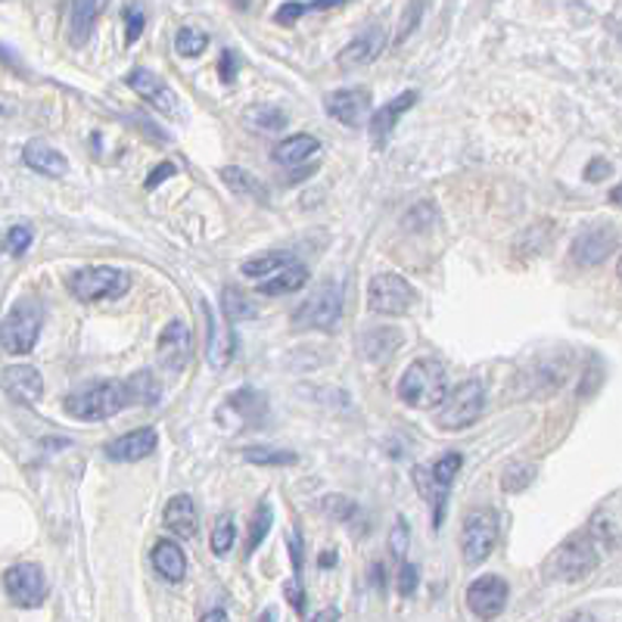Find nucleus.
Instances as JSON below:
<instances>
[{"label": "nucleus", "mask_w": 622, "mask_h": 622, "mask_svg": "<svg viewBox=\"0 0 622 622\" xmlns=\"http://www.w3.org/2000/svg\"><path fill=\"white\" fill-rule=\"evenodd\" d=\"M485 408V389L483 383L464 380L461 386H454L449 396L439 401L436 411V423L439 430H467L476 423V417L483 415Z\"/></svg>", "instance_id": "7"}, {"label": "nucleus", "mask_w": 622, "mask_h": 622, "mask_svg": "<svg viewBox=\"0 0 622 622\" xmlns=\"http://www.w3.org/2000/svg\"><path fill=\"white\" fill-rule=\"evenodd\" d=\"M174 47L181 56H203V51L208 47V35L206 32H200V29H193V25H184L178 37H174Z\"/></svg>", "instance_id": "37"}, {"label": "nucleus", "mask_w": 622, "mask_h": 622, "mask_svg": "<svg viewBox=\"0 0 622 622\" xmlns=\"http://www.w3.org/2000/svg\"><path fill=\"white\" fill-rule=\"evenodd\" d=\"M125 393H128V405L138 401V405H156L159 401V380H156L150 371H138L131 380H125Z\"/></svg>", "instance_id": "31"}, {"label": "nucleus", "mask_w": 622, "mask_h": 622, "mask_svg": "<svg viewBox=\"0 0 622 622\" xmlns=\"http://www.w3.org/2000/svg\"><path fill=\"white\" fill-rule=\"evenodd\" d=\"M66 415L75 420H106V417L119 415L121 408H128V393H125V380H100L90 383L85 389L72 393L63 401Z\"/></svg>", "instance_id": "4"}, {"label": "nucleus", "mask_w": 622, "mask_h": 622, "mask_svg": "<svg viewBox=\"0 0 622 622\" xmlns=\"http://www.w3.org/2000/svg\"><path fill=\"white\" fill-rule=\"evenodd\" d=\"M125 44H135L140 35H143V25H147V17H143V7L140 3H128L125 7Z\"/></svg>", "instance_id": "41"}, {"label": "nucleus", "mask_w": 622, "mask_h": 622, "mask_svg": "<svg viewBox=\"0 0 622 622\" xmlns=\"http://www.w3.org/2000/svg\"><path fill=\"white\" fill-rule=\"evenodd\" d=\"M218 75H222L225 85H234V82H237V53L234 51L222 53V60H218Z\"/></svg>", "instance_id": "47"}, {"label": "nucleus", "mask_w": 622, "mask_h": 622, "mask_svg": "<svg viewBox=\"0 0 622 622\" xmlns=\"http://www.w3.org/2000/svg\"><path fill=\"white\" fill-rule=\"evenodd\" d=\"M417 100H420L417 90H401L396 100H389V104L380 106V109L374 112V119H371V140H374L377 150H383V147L389 143L393 131H396V125L401 121V116H405L408 109H415Z\"/></svg>", "instance_id": "19"}, {"label": "nucleus", "mask_w": 622, "mask_h": 622, "mask_svg": "<svg viewBox=\"0 0 622 622\" xmlns=\"http://www.w3.org/2000/svg\"><path fill=\"white\" fill-rule=\"evenodd\" d=\"M446 396H449V377H446L442 364L430 362V358H417L408 364V371L398 380V398L417 411L439 408V401Z\"/></svg>", "instance_id": "1"}, {"label": "nucleus", "mask_w": 622, "mask_h": 622, "mask_svg": "<svg viewBox=\"0 0 622 622\" xmlns=\"http://www.w3.org/2000/svg\"><path fill=\"white\" fill-rule=\"evenodd\" d=\"M283 594H287V598H290V604H293V610L296 613H299V616H305V588H302V582H287V586H283Z\"/></svg>", "instance_id": "48"}, {"label": "nucleus", "mask_w": 622, "mask_h": 622, "mask_svg": "<svg viewBox=\"0 0 622 622\" xmlns=\"http://www.w3.org/2000/svg\"><path fill=\"white\" fill-rule=\"evenodd\" d=\"M318 138H311V135H293V138L280 140L275 150V159L280 165H302L309 156L318 153Z\"/></svg>", "instance_id": "29"}, {"label": "nucleus", "mask_w": 622, "mask_h": 622, "mask_svg": "<svg viewBox=\"0 0 622 622\" xmlns=\"http://www.w3.org/2000/svg\"><path fill=\"white\" fill-rule=\"evenodd\" d=\"M330 119H336L346 128H362L367 112H371V90L367 87H340L328 94L324 100Z\"/></svg>", "instance_id": "16"}, {"label": "nucleus", "mask_w": 622, "mask_h": 622, "mask_svg": "<svg viewBox=\"0 0 622 622\" xmlns=\"http://www.w3.org/2000/svg\"><path fill=\"white\" fill-rule=\"evenodd\" d=\"M131 277L121 268L112 265H87V268H75L66 275V290H69L78 302H100V299H119L128 293Z\"/></svg>", "instance_id": "5"}, {"label": "nucleus", "mask_w": 622, "mask_h": 622, "mask_svg": "<svg viewBox=\"0 0 622 622\" xmlns=\"http://www.w3.org/2000/svg\"><path fill=\"white\" fill-rule=\"evenodd\" d=\"M604 557V548L588 536V533H579L570 541H564L557 551L548 557L545 564V576L548 579H557V582H582L586 576L598 570Z\"/></svg>", "instance_id": "2"}, {"label": "nucleus", "mask_w": 622, "mask_h": 622, "mask_svg": "<svg viewBox=\"0 0 622 622\" xmlns=\"http://www.w3.org/2000/svg\"><path fill=\"white\" fill-rule=\"evenodd\" d=\"M309 283V268L305 265H287L283 271H277L271 280H261L259 283V296H287V293H296V290H302Z\"/></svg>", "instance_id": "26"}, {"label": "nucleus", "mask_w": 622, "mask_h": 622, "mask_svg": "<svg viewBox=\"0 0 622 622\" xmlns=\"http://www.w3.org/2000/svg\"><path fill=\"white\" fill-rule=\"evenodd\" d=\"M0 63H3V66H13V69H19V60L13 56V53L7 51L3 44H0Z\"/></svg>", "instance_id": "53"}, {"label": "nucleus", "mask_w": 622, "mask_h": 622, "mask_svg": "<svg viewBox=\"0 0 622 622\" xmlns=\"http://www.w3.org/2000/svg\"><path fill=\"white\" fill-rule=\"evenodd\" d=\"M401 346V330L398 328H371L362 333V355L371 364H386Z\"/></svg>", "instance_id": "23"}, {"label": "nucleus", "mask_w": 622, "mask_h": 622, "mask_svg": "<svg viewBox=\"0 0 622 622\" xmlns=\"http://www.w3.org/2000/svg\"><path fill=\"white\" fill-rule=\"evenodd\" d=\"M249 119L256 121L259 128L265 131H280V128H287V116L275 109V106H256V109H249Z\"/></svg>", "instance_id": "40"}, {"label": "nucleus", "mask_w": 622, "mask_h": 622, "mask_svg": "<svg viewBox=\"0 0 622 622\" xmlns=\"http://www.w3.org/2000/svg\"><path fill=\"white\" fill-rule=\"evenodd\" d=\"M533 476H536V470L529 464H511L504 470L502 489L504 492H523L526 485L533 483Z\"/></svg>", "instance_id": "39"}, {"label": "nucleus", "mask_w": 622, "mask_h": 622, "mask_svg": "<svg viewBox=\"0 0 622 622\" xmlns=\"http://www.w3.org/2000/svg\"><path fill=\"white\" fill-rule=\"evenodd\" d=\"M230 408H237L246 420H261L265 411H268V401L261 393H253V389H237L234 396L227 398Z\"/></svg>", "instance_id": "35"}, {"label": "nucleus", "mask_w": 622, "mask_h": 622, "mask_svg": "<svg viewBox=\"0 0 622 622\" xmlns=\"http://www.w3.org/2000/svg\"><path fill=\"white\" fill-rule=\"evenodd\" d=\"M22 159H25V165H29L32 172L47 174V178H63V174L69 172V159L60 153V150L47 147L44 140H32V143H25Z\"/></svg>", "instance_id": "24"}, {"label": "nucleus", "mask_w": 622, "mask_h": 622, "mask_svg": "<svg viewBox=\"0 0 622 622\" xmlns=\"http://www.w3.org/2000/svg\"><path fill=\"white\" fill-rule=\"evenodd\" d=\"M259 622H277V610H275V607H268V610H261Z\"/></svg>", "instance_id": "56"}, {"label": "nucleus", "mask_w": 622, "mask_h": 622, "mask_svg": "<svg viewBox=\"0 0 622 622\" xmlns=\"http://www.w3.org/2000/svg\"><path fill=\"white\" fill-rule=\"evenodd\" d=\"M41 324H44V305L37 302L35 296H22L0 321V346H3V352L29 355L37 346Z\"/></svg>", "instance_id": "3"}, {"label": "nucleus", "mask_w": 622, "mask_h": 622, "mask_svg": "<svg viewBox=\"0 0 622 622\" xmlns=\"http://www.w3.org/2000/svg\"><path fill=\"white\" fill-rule=\"evenodd\" d=\"M3 393L19 401V405H37L44 396V377L37 374L32 364H10L3 367Z\"/></svg>", "instance_id": "17"}, {"label": "nucleus", "mask_w": 622, "mask_h": 622, "mask_svg": "<svg viewBox=\"0 0 622 622\" xmlns=\"http://www.w3.org/2000/svg\"><path fill=\"white\" fill-rule=\"evenodd\" d=\"M383 47H386V32L383 29H367V32L348 41L346 47L340 51V56H336V63H340V69H358V66L374 63L383 53Z\"/></svg>", "instance_id": "21"}, {"label": "nucleus", "mask_w": 622, "mask_h": 622, "mask_svg": "<svg viewBox=\"0 0 622 622\" xmlns=\"http://www.w3.org/2000/svg\"><path fill=\"white\" fill-rule=\"evenodd\" d=\"M3 591L7 598L22 610H35L47 601V579L37 564H13L3 572Z\"/></svg>", "instance_id": "12"}, {"label": "nucleus", "mask_w": 622, "mask_h": 622, "mask_svg": "<svg viewBox=\"0 0 622 622\" xmlns=\"http://www.w3.org/2000/svg\"><path fill=\"white\" fill-rule=\"evenodd\" d=\"M616 246H620V230H616V225L598 222V225H588L576 234L570 256L572 261L582 265V268H598V265H604V261L616 253Z\"/></svg>", "instance_id": "10"}, {"label": "nucleus", "mask_w": 622, "mask_h": 622, "mask_svg": "<svg viewBox=\"0 0 622 622\" xmlns=\"http://www.w3.org/2000/svg\"><path fill=\"white\" fill-rule=\"evenodd\" d=\"M97 17H100V3H75L72 7L69 37L75 47H85L94 29H97Z\"/></svg>", "instance_id": "28"}, {"label": "nucleus", "mask_w": 622, "mask_h": 622, "mask_svg": "<svg viewBox=\"0 0 622 622\" xmlns=\"http://www.w3.org/2000/svg\"><path fill=\"white\" fill-rule=\"evenodd\" d=\"M333 7H340V3H311V0H287V3H280L275 13V22L277 25H293L299 19L305 17V13H321V10H333Z\"/></svg>", "instance_id": "33"}, {"label": "nucleus", "mask_w": 622, "mask_h": 622, "mask_svg": "<svg viewBox=\"0 0 622 622\" xmlns=\"http://www.w3.org/2000/svg\"><path fill=\"white\" fill-rule=\"evenodd\" d=\"M498 514L492 507H476L464 517V526H461V554H464L467 567H480L485 564L495 545H498Z\"/></svg>", "instance_id": "8"}, {"label": "nucleus", "mask_w": 622, "mask_h": 622, "mask_svg": "<svg viewBox=\"0 0 622 622\" xmlns=\"http://www.w3.org/2000/svg\"><path fill=\"white\" fill-rule=\"evenodd\" d=\"M408 541H411V526L405 523V519H398L396 526H393V533H389V548L396 557H405L408 551Z\"/></svg>", "instance_id": "44"}, {"label": "nucleus", "mask_w": 622, "mask_h": 622, "mask_svg": "<svg viewBox=\"0 0 622 622\" xmlns=\"http://www.w3.org/2000/svg\"><path fill=\"white\" fill-rule=\"evenodd\" d=\"M200 622H230V620H227V610H222V607H212L208 613H203V620Z\"/></svg>", "instance_id": "51"}, {"label": "nucleus", "mask_w": 622, "mask_h": 622, "mask_svg": "<svg viewBox=\"0 0 622 622\" xmlns=\"http://www.w3.org/2000/svg\"><path fill=\"white\" fill-rule=\"evenodd\" d=\"M318 567L321 570H330V567H336V551H324L318 557Z\"/></svg>", "instance_id": "52"}, {"label": "nucleus", "mask_w": 622, "mask_h": 622, "mask_svg": "<svg viewBox=\"0 0 622 622\" xmlns=\"http://www.w3.org/2000/svg\"><path fill=\"white\" fill-rule=\"evenodd\" d=\"M193 352V336L191 328L184 321H169L165 330L159 333V343H156V358L162 364V371H184L191 362Z\"/></svg>", "instance_id": "14"}, {"label": "nucleus", "mask_w": 622, "mask_h": 622, "mask_svg": "<svg viewBox=\"0 0 622 622\" xmlns=\"http://www.w3.org/2000/svg\"><path fill=\"white\" fill-rule=\"evenodd\" d=\"M296 261V253L290 249H283V253H265V256H256V259L243 261V277H249V280H265V277L271 275L275 277L277 271H283L287 265H293Z\"/></svg>", "instance_id": "30"}, {"label": "nucleus", "mask_w": 622, "mask_h": 622, "mask_svg": "<svg viewBox=\"0 0 622 622\" xmlns=\"http://www.w3.org/2000/svg\"><path fill=\"white\" fill-rule=\"evenodd\" d=\"M153 567L165 582L178 586L187 576V557L181 551V545H174L169 538H159L153 545Z\"/></svg>", "instance_id": "25"}, {"label": "nucleus", "mask_w": 622, "mask_h": 622, "mask_svg": "<svg viewBox=\"0 0 622 622\" xmlns=\"http://www.w3.org/2000/svg\"><path fill=\"white\" fill-rule=\"evenodd\" d=\"M507 594L511 588L504 582L502 576H480L467 586V607L476 620H495L507 607Z\"/></svg>", "instance_id": "13"}, {"label": "nucleus", "mask_w": 622, "mask_h": 622, "mask_svg": "<svg viewBox=\"0 0 622 622\" xmlns=\"http://www.w3.org/2000/svg\"><path fill=\"white\" fill-rule=\"evenodd\" d=\"M243 461L256 467H293L299 461V454L283 449H268V446H253V449L243 451Z\"/></svg>", "instance_id": "32"}, {"label": "nucleus", "mask_w": 622, "mask_h": 622, "mask_svg": "<svg viewBox=\"0 0 622 622\" xmlns=\"http://www.w3.org/2000/svg\"><path fill=\"white\" fill-rule=\"evenodd\" d=\"M417 586H420V570H417L415 564H401V570H398V594L411 598Z\"/></svg>", "instance_id": "43"}, {"label": "nucleus", "mask_w": 622, "mask_h": 622, "mask_svg": "<svg viewBox=\"0 0 622 622\" xmlns=\"http://www.w3.org/2000/svg\"><path fill=\"white\" fill-rule=\"evenodd\" d=\"M613 172V165L607 159H591L586 165V181H604Z\"/></svg>", "instance_id": "49"}, {"label": "nucleus", "mask_w": 622, "mask_h": 622, "mask_svg": "<svg viewBox=\"0 0 622 622\" xmlns=\"http://www.w3.org/2000/svg\"><path fill=\"white\" fill-rule=\"evenodd\" d=\"M343 314V296L336 283H324L296 309V328L302 330H333Z\"/></svg>", "instance_id": "11"}, {"label": "nucleus", "mask_w": 622, "mask_h": 622, "mask_svg": "<svg viewBox=\"0 0 622 622\" xmlns=\"http://www.w3.org/2000/svg\"><path fill=\"white\" fill-rule=\"evenodd\" d=\"M374 586L380 588V591H383V586H386V572H383V564H377V567H374Z\"/></svg>", "instance_id": "54"}, {"label": "nucleus", "mask_w": 622, "mask_h": 622, "mask_svg": "<svg viewBox=\"0 0 622 622\" xmlns=\"http://www.w3.org/2000/svg\"><path fill=\"white\" fill-rule=\"evenodd\" d=\"M271 526H275V511H271V504L261 502L259 507H256V517H253V523H249V536H246V554H253L256 548H259L261 541H265V536L271 533Z\"/></svg>", "instance_id": "34"}, {"label": "nucleus", "mask_w": 622, "mask_h": 622, "mask_svg": "<svg viewBox=\"0 0 622 622\" xmlns=\"http://www.w3.org/2000/svg\"><path fill=\"white\" fill-rule=\"evenodd\" d=\"M162 523L165 529L174 533L178 538H193L200 529V514H196V504L191 495H174L172 502L165 504L162 511Z\"/></svg>", "instance_id": "22"}, {"label": "nucleus", "mask_w": 622, "mask_h": 622, "mask_svg": "<svg viewBox=\"0 0 622 622\" xmlns=\"http://www.w3.org/2000/svg\"><path fill=\"white\" fill-rule=\"evenodd\" d=\"M174 174H178V165H174V162H159L153 172L147 174L143 187H147V191H156L162 181H169V178H174Z\"/></svg>", "instance_id": "46"}, {"label": "nucleus", "mask_w": 622, "mask_h": 622, "mask_svg": "<svg viewBox=\"0 0 622 622\" xmlns=\"http://www.w3.org/2000/svg\"><path fill=\"white\" fill-rule=\"evenodd\" d=\"M212 554H218V557H225L230 548H234V541H237V526H234V519L230 517H218L215 519V526H212Z\"/></svg>", "instance_id": "38"}, {"label": "nucleus", "mask_w": 622, "mask_h": 622, "mask_svg": "<svg viewBox=\"0 0 622 622\" xmlns=\"http://www.w3.org/2000/svg\"><path fill=\"white\" fill-rule=\"evenodd\" d=\"M461 464H464V458H461L458 451H451V454H442L430 470H427V467H415V485L420 489V498L432 504V526H436V529L442 526L446 502H449V489L451 483H454Z\"/></svg>", "instance_id": "6"}, {"label": "nucleus", "mask_w": 622, "mask_h": 622, "mask_svg": "<svg viewBox=\"0 0 622 622\" xmlns=\"http://www.w3.org/2000/svg\"><path fill=\"white\" fill-rule=\"evenodd\" d=\"M222 309H225L227 321H246V318L256 314V305L237 287H227L225 293H222Z\"/></svg>", "instance_id": "36"}, {"label": "nucleus", "mask_w": 622, "mask_h": 622, "mask_svg": "<svg viewBox=\"0 0 622 622\" xmlns=\"http://www.w3.org/2000/svg\"><path fill=\"white\" fill-rule=\"evenodd\" d=\"M309 622H340V610H336V607H328V610L314 613Z\"/></svg>", "instance_id": "50"}, {"label": "nucleus", "mask_w": 622, "mask_h": 622, "mask_svg": "<svg viewBox=\"0 0 622 622\" xmlns=\"http://www.w3.org/2000/svg\"><path fill=\"white\" fill-rule=\"evenodd\" d=\"M3 246H7V253L10 256H25L29 253V246H32V230L25 225H17L7 230V240H3Z\"/></svg>", "instance_id": "42"}, {"label": "nucleus", "mask_w": 622, "mask_h": 622, "mask_svg": "<svg viewBox=\"0 0 622 622\" xmlns=\"http://www.w3.org/2000/svg\"><path fill=\"white\" fill-rule=\"evenodd\" d=\"M415 302L417 290L401 275H377L367 283V309L374 314H408Z\"/></svg>", "instance_id": "9"}, {"label": "nucleus", "mask_w": 622, "mask_h": 622, "mask_svg": "<svg viewBox=\"0 0 622 622\" xmlns=\"http://www.w3.org/2000/svg\"><path fill=\"white\" fill-rule=\"evenodd\" d=\"M564 622H598L591 613H572V616H567Z\"/></svg>", "instance_id": "55"}, {"label": "nucleus", "mask_w": 622, "mask_h": 622, "mask_svg": "<svg viewBox=\"0 0 622 622\" xmlns=\"http://www.w3.org/2000/svg\"><path fill=\"white\" fill-rule=\"evenodd\" d=\"M156 442H159V436H156L153 427H140V430H131L119 436V439H112L104 449V454L116 464H135V461H143V458L153 454Z\"/></svg>", "instance_id": "18"}, {"label": "nucleus", "mask_w": 622, "mask_h": 622, "mask_svg": "<svg viewBox=\"0 0 622 622\" xmlns=\"http://www.w3.org/2000/svg\"><path fill=\"white\" fill-rule=\"evenodd\" d=\"M200 309L206 314V324H208V364L215 367V371H225L227 364L234 362V355H237V336H234V330L222 328V321L215 318V311L208 302H200Z\"/></svg>", "instance_id": "20"}, {"label": "nucleus", "mask_w": 622, "mask_h": 622, "mask_svg": "<svg viewBox=\"0 0 622 622\" xmlns=\"http://www.w3.org/2000/svg\"><path fill=\"white\" fill-rule=\"evenodd\" d=\"M222 181L227 184V191H234L237 196H256L259 203L268 200V187L261 184L256 174L246 172L240 165H227V169H222Z\"/></svg>", "instance_id": "27"}, {"label": "nucleus", "mask_w": 622, "mask_h": 622, "mask_svg": "<svg viewBox=\"0 0 622 622\" xmlns=\"http://www.w3.org/2000/svg\"><path fill=\"white\" fill-rule=\"evenodd\" d=\"M125 85L131 87L143 104L153 106L156 112H162V116H178V97H174L172 87L165 85L156 72L135 66V69L125 75Z\"/></svg>", "instance_id": "15"}, {"label": "nucleus", "mask_w": 622, "mask_h": 622, "mask_svg": "<svg viewBox=\"0 0 622 622\" xmlns=\"http://www.w3.org/2000/svg\"><path fill=\"white\" fill-rule=\"evenodd\" d=\"M324 511H330L336 519H352L358 514V507L352 502H346L343 495H330V498H324Z\"/></svg>", "instance_id": "45"}]
</instances>
